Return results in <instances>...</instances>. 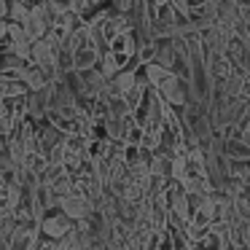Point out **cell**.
Segmentation results:
<instances>
[{
  "label": "cell",
  "instance_id": "cell-1",
  "mask_svg": "<svg viewBox=\"0 0 250 250\" xmlns=\"http://www.w3.org/2000/svg\"><path fill=\"white\" fill-rule=\"evenodd\" d=\"M153 89L159 92V97L169 105V108H183L188 100V81L180 76H175L172 70H164L159 76V81L153 83Z\"/></svg>",
  "mask_w": 250,
  "mask_h": 250
},
{
  "label": "cell",
  "instance_id": "cell-2",
  "mask_svg": "<svg viewBox=\"0 0 250 250\" xmlns=\"http://www.w3.org/2000/svg\"><path fill=\"white\" fill-rule=\"evenodd\" d=\"M38 245H41L38 221L14 223L11 234L6 237V250H38Z\"/></svg>",
  "mask_w": 250,
  "mask_h": 250
},
{
  "label": "cell",
  "instance_id": "cell-3",
  "mask_svg": "<svg viewBox=\"0 0 250 250\" xmlns=\"http://www.w3.org/2000/svg\"><path fill=\"white\" fill-rule=\"evenodd\" d=\"M73 229V221L60 210V207H49L43 215L38 218V231L43 239H60Z\"/></svg>",
  "mask_w": 250,
  "mask_h": 250
},
{
  "label": "cell",
  "instance_id": "cell-4",
  "mask_svg": "<svg viewBox=\"0 0 250 250\" xmlns=\"http://www.w3.org/2000/svg\"><path fill=\"white\" fill-rule=\"evenodd\" d=\"M60 207L62 212H65L67 218H70V221H83V218L89 215V212L94 210V205H92V199H89L86 194H83L81 188H76V186H73L70 191H67L65 196H62L60 199Z\"/></svg>",
  "mask_w": 250,
  "mask_h": 250
},
{
  "label": "cell",
  "instance_id": "cell-5",
  "mask_svg": "<svg viewBox=\"0 0 250 250\" xmlns=\"http://www.w3.org/2000/svg\"><path fill=\"white\" fill-rule=\"evenodd\" d=\"M19 24H22L24 33L30 35V41H35V38H43L46 35V30H49V24H51V17L46 14V8L41 6V3H33Z\"/></svg>",
  "mask_w": 250,
  "mask_h": 250
},
{
  "label": "cell",
  "instance_id": "cell-6",
  "mask_svg": "<svg viewBox=\"0 0 250 250\" xmlns=\"http://www.w3.org/2000/svg\"><path fill=\"white\" fill-rule=\"evenodd\" d=\"M239 19L237 0H215V24L218 27L231 30V24Z\"/></svg>",
  "mask_w": 250,
  "mask_h": 250
},
{
  "label": "cell",
  "instance_id": "cell-7",
  "mask_svg": "<svg viewBox=\"0 0 250 250\" xmlns=\"http://www.w3.org/2000/svg\"><path fill=\"white\" fill-rule=\"evenodd\" d=\"M22 83L27 86V92H38V89H43L46 83H49V78L43 76V70H41L38 65H33V62H27L24 65V70H22Z\"/></svg>",
  "mask_w": 250,
  "mask_h": 250
},
{
  "label": "cell",
  "instance_id": "cell-8",
  "mask_svg": "<svg viewBox=\"0 0 250 250\" xmlns=\"http://www.w3.org/2000/svg\"><path fill=\"white\" fill-rule=\"evenodd\" d=\"M97 57H100V51L94 46H78V49H73V70H86V67L97 65Z\"/></svg>",
  "mask_w": 250,
  "mask_h": 250
},
{
  "label": "cell",
  "instance_id": "cell-9",
  "mask_svg": "<svg viewBox=\"0 0 250 250\" xmlns=\"http://www.w3.org/2000/svg\"><path fill=\"white\" fill-rule=\"evenodd\" d=\"M27 3H22V0H8V11H6V19L8 22H22L24 14H27Z\"/></svg>",
  "mask_w": 250,
  "mask_h": 250
},
{
  "label": "cell",
  "instance_id": "cell-10",
  "mask_svg": "<svg viewBox=\"0 0 250 250\" xmlns=\"http://www.w3.org/2000/svg\"><path fill=\"white\" fill-rule=\"evenodd\" d=\"M105 3H108V6L113 8V11H126V8H129L132 3H135V0H105Z\"/></svg>",
  "mask_w": 250,
  "mask_h": 250
},
{
  "label": "cell",
  "instance_id": "cell-11",
  "mask_svg": "<svg viewBox=\"0 0 250 250\" xmlns=\"http://www.w3.org/2000/svg\"><path fill=\"white\" fill-rule=\"evenodd\" d=\"M6 33H8V19H0V41L6 38Z\"/></svg>",
  "mask_w": 250,
  "mask_h": 250
},
{
  "label": "cell",
  "instance_id": "cell-12",
  "mask_svg": "<svg viewBox=\"0 0 250 250\" xmlns=\"http://www.w3.org/2000/svg\"><path fill=\"white\" fill-rule=\"evenodd\" d=\"M86 3H92V6H100V3H105V0H86Z\"/></svg>",
  "mask_w": 250,
  "mask_h": 250
},
{
  "label": "cell",
  "instance_id": "cell-13",
  "mask_svg": "<svg viewBox=\"0 0 250 250\" xmlns=\"http://www.w3.org/2000/svg\"><path fill=\"white\" fill-rule=\"evenodd\" d=\"M188 3H196V0H188Z\"/></svg>",
  "mask_w": 250,
  "mask_h": 250
}]
</instances>
